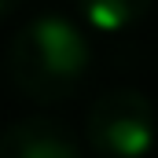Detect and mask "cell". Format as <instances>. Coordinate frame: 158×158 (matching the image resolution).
<instances>
[{"mask_svg": "<svg viewBox=\"0 0 158 158\" xmlns=\"http://www.w3.org/2000/svg\"><path fill=\"white\" fill-rule=\"evenodd\" d=\"M85 136L96 155L107 158H140L155 147L158 118L155 107L136 88H110L96 96L85 118Z\"/></svg>", "mask_w": 158, "mask_h": 158, "instance_id": "7a4b0ae2", "label": "cell"}, {"mask_svg": "<svg viewBox=\"0 0 158 158\" xmlns=\"http://www.w3.org/2000/svg\"><path fill=\"white\" fill-rule=\"evenodd\" d=\"M0 158H88L59 118H22L0 132Z\"/></svg>", "mask_w": 158, "mask_h": 158, "instance_id": "3957f363", "label": "cell"}, {"mask_svg": "<svg viewBox=\"0 0 158 158\" xmlns=\"http://www.w3.org/2000/svg\"><path fill=\"white\" fill-rule=\"evenodd\" d=\"M77 15L92 26V30L121 33V30H129L136 19L147 15V4H140V0H92V4L81 7Z\"/></svg>", "mask_w": 158, "mask_h": 158, "instance_id": "277c9868", "label": "cell"}, {"mask_svg": "<svg viewBox=\"0 0 158 158\" xmlns=\"http://www.w3.org/2000/svg\"><path fill=\"white\" fill-rule=\"evenodd\" d=\"M4 63L7 77L22 96L37 103H63L85 85L92 66V48L85 40V30L70 15L48 11L15 30Z\"/></svg>", "mask_w": 158, "mask_h": 158, "instance_id": "6da1fadb", "label": "cell"}, {"mask_svg": "<svg viewBox=\"0 0 158 158\" xmlns=\"http://www.w3.org/2000/svg\"><path fill=\"white\" fill-rule=\"evenodd\" d=\"M4 11H7V7H4V4H0V19H4Z\"/></svg>", "mask_w": 158, "mask_h": 158, "instance_id": "5b68a950", "label": "cell"}]
</instances>
